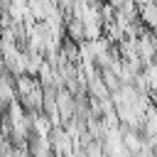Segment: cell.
Masks as SVG:
<instances>
[{
    "label": "cell",
    "mask_w": 157,
    "mask_h": 157,
    "mask_svg": "<svg viewBox=\"0 0 157 157\" xmlns=\"http://www.w3.org/2000/svg\"><path fill=\"white\" fill-rule=\"evenodd\" d=\"M140 22H145L150 29H157V0L140 7Z\"/></svg>",
    "instance_id": "cell-1"
}]
</instances>
